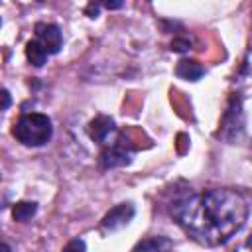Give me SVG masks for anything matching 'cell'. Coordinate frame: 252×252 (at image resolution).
Wrapping results in <instances>:
<instances>
[{
  "label": "cell",
  "instance_id": "8fae6325",
  "mask_svg": "<svg viewBox=\"0 0 252 252\" xmlns=\"http://www.w3.org/2000/svg\"><path fill=\"white\" fill-rule=\"evenodd\" d=\"M35 213H37V205H35L33 201H20V203H16L14 209H12V215H14V219H16L18 222L30 220Z\"/></svg>",
  "mask_w": 252,
  "mask_h": 252
},
{
  "label": "cell",
  "instance_id": "52a82bcc",
  "mask_svg": "<svg viewBox=\"0 0 252 252\" xmlns=\"http://www.w3.org/2000/svg\"><path fill=\"white\" fill-rule=\"evenodd\" d=\"M112 130H114V120L110 116L100 114V116H96V118H93L89 122V134H91V138L94 142H100L102 144Z\"/></svg>",
  "mask_w": 252,
  "mask_h": 252
},
{
  "label": "cell",
  "instance_id": "7c38bea8",
  "mask_svg": "<svg viewBox=\"0 0 252 252\" xmlns=\"http://www.w3.org/2000/svg\"><path fill=\"white\" fill-rule=\"evenodd\" d=\"M63 252H87V244H85V240H81V238H73V240L63 248Z\"/></svg>",
  "mask_w": 252,
  "mask_h": 252
},
{
  "label": "cell",
  "instance_id": "5bb4252c",
  "mask_svg": "<svg viewBox=\"0 0 252 252\" xmlns=\"http://www.w3.org/2000/svg\"><path fill=\"white\" fill-rule=\"evenodd\" d=\"M2 98H4V102H2V110H8V106H10V93L4 89L2 91Z\"/></svg>",
  "mask_w": 252,
  "mask_h": 252
},
{
  "label": "cell",
  "instance_id": "2e32d148",
  "mask_svg": "<svg viewBox=\"0 0 252 252\" xmlns=\"http://www.w3.org/2000/svg\"><path fill=\"white\" fill-rule=\"evenodd\" d=\"M104 6H106L108 10H114V8H120V6H122V2H106Z\"/></svg>",
  "mask_w": 252,
  "mask_h": 252
},
{
  "label": "cell",
  "instance_id": "277c9868",
  "mask_svg": "<svg viewBox=\"0 0 252 252\" xmlns=\"http://www.w3.org/2000/svg\"><path fill=\"white\" fill-rule=\"evenodd\" d=\"M35 39L43 45V49L49 55H55L61 51L63 35L55 24H35Z\"/></svg>",
  "mask_w": 252,
  "mask_h": 252
},
{
  "label": "cell",
  "instance_id": "6da1fadb",
  "mask_svg": "<svg viewBox=\"0 0 252 252\" xmlns=\"http://www.w3.org/2000/svg\"><path fill=\"white\" fill-rule=\"evenodd\" d=\"M169 213L195 242L220 246L244 226L248 205L234 189H183L171 199Z\"/></svg>",
  "mask_w": 252,
  "mask_h": 252
},
{
  "label": "cell",
  "instance_id": "8992f818",
  "mask_svg": "<svg viewBox=\"0 0 252 252\" xmlns=\"http://www.w3.org/2000/svg\"><path fill=\"white\" fill-rule=\"evenodd\" d=\"M132 161V152H128L124 146L116 144L112 148H106L100 154V163L104 169H112V167H122L128 165Z\"/></svg>",
  "mask_w": 252,
  "mask_h": 252
},
{
  "label": "cell",
  "instance_id": "ac0fdd59",
  "mask_svg": "<svg viewBox=\"0 0 252 252\" xmlns=\"http://www.w3.org/2000/svg\"><path fill=\"white\" fill-rule=\"evenodd\" d=\"M246 246H248V248H250V250H252V236H250V238H248V240H246Z\"/></svg>",
  "mask_w": 252,
  "mask_h": 252
},
{
  "label": "cell",
  "instance_id": "e0dca14e",
  "mask_svg": "<svg viewBox=\"0 0 252 252\" xmlns=\"http://www.w3.org/2000/svg\"><path fill=\"white\" fill-rule=\"evenodd\" d=\"M2 252H12V248H10V246L4 242V244H2Z\"/></svg>",
  "mask_w": 252,
  "mask_h": 252
},
{
  "label": "cell",
  "instance_id": "7a4b0ae2",
  "mask_svg": "<svg viewBox=\"0 0 252 252\" xmlns=\"http://www.w3.org/2000/svg\"><path fill=\"white\" fill-rule=\"evenodd\" d=\"M12 134L18 142H22L24 146H43L51 140L53 136V126H51V120L47 114H41V112H26L22 114L14 128H12Z\"/></svg>",
  "mask_w": 252,
  "mask_h": 252
},
{
  "label": "cell",
  "instance_id": "9a60e30c",
  "mask_svg": "<svg viewBox=\"0 0 252 252\" xmlns=\"http://www.w3.org/2000/svg\"><path fill=\"white\" fill-rule=\"evenodd\" d=\"M87 14H89V18H96V16H98V6H96V4H91V6L87 8Z\"/></svg>",
  "mask_w": 252,
  "mask_h": 252
},
{
  "label": "cell",
  "instance_id": "5b68a950",
  "mask_svg": "<svg viewBox=\"0 0 252 252\" xmlns=\"http://www.w3.org/2000/svg\"><path fill=\"white\" fill-rule=\"evenodd\" d=\"M244 126V118H242V104L240 98H232L230 106L224 114V122H222V136L228 140H234Z\"/></svg>",
  "mask_w": 252,
  "mask_h": 252
},
{
  "label": "cell",
  "instance_id": "9c48e42d",
  "mask_svg": "<svg viewBox=\"0 0 252 252\" xmlns=\"http://www.w3.org/2000/svg\"><path fill=\"white\" fill-rule=\"evenodd\" d=\"M132 252H175L173 250V242L165 236H152L142 240Z\"/></svg>",
  "mask_w": 252,
  "mask_h": 252
},
{
  "label": "cell",
  "instance_id": "30bf717a",
  "mask_svg": "<svg viewBox=\"0 0 252 252\" xmlns=\"http://www.w3.org/2000/svg\"><path fill=\"white\" fill-rule=\"evenodd\" d=\"M47 51L43 49V45L37 41V39H32V41H28V45H26V57H28V61L33 65V67H41L45 61H47Z\"/></svg>",
  "mask_w": 252,
  "mask_h": 252
},
{
  "label": "cell",
  "instance_id": "3957f363",
  "mask_svg": "<svg viewBox=\"0 0 252 252\" xmlns=\"http://www.w3.org/2000/svg\"><path fill=\"white\" fill-rule=\"evenodd\" d=\"M134 205L132 203H120L116 207H112L100 220V228L104 232H114V230H120L122 226H126L132 219H134Z\"/></svg>",
  "mask_w": 252,
  "mask_h": 252
},
{
  "label": "cell",
  "instance_id": "ba28073f",
  "mask_svg": "<svg viewBox=\"0 0 252 252\" xmlns=\"http://www.w3.org/2000/svg\"><path fill=\"white\" fill-rule=\"evenodd\" d=\"M175 75L183 81H199L205 75V69L201 63H197L193 59H181L175 67Z\"/></svg>",
  "mask_w": 252,
  "mask_h": 252
},
{
  "label": "cell",
  "instance_id": "4fadbf2b",
  "mask_svg": "<svg viewBox=\"0 0 252 252\" xmlns=\"http://www.w3.org/2000/svg\"><path fill=\"white\" fill-rule=\"evenodd\" d=\"M191 47V41L189 39H185V37H175L173 41H171V51H187Z\"/></svg>",
  "mask_w": 252,
  "mask_h": 252
}]
</instances>
